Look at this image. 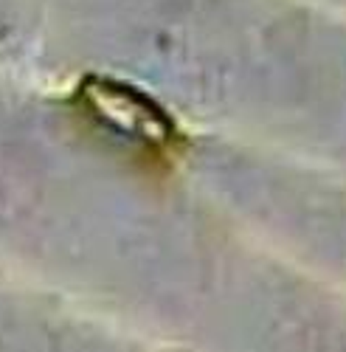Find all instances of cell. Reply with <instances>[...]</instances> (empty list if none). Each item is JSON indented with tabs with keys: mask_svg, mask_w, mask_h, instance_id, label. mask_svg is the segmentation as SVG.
I'll return each instance as SVG.
<instances>
[{
	"mask_svg": "<svg viewBox=\"0 0 346 352\" xmlns=\"http://www.w3.org/2000/svg\"><path fill=\"white\" fill-rule=\"evenodd\" d=\"M79 96L84 110L110 133L141 141L152 150H166L175 141V124L169 122V116L130 85L91 76L79 85Z\"/></svg>",
	"mask_w": 346,
	"mask_h": 352,
	"instance_id": "obj_1",
	"label": "cell"
}]
</instances>
